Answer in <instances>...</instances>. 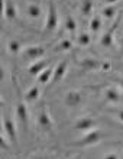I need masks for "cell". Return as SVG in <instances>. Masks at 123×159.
Segmentation results:
<instances>
[{
    "instance_id": "1",
    "label": "cell",
    "mask_w": 123,
    "mask_h": 159,
    "mask_svg": "<svg viewBox=\"0 0 123 159\" xmlns=\"http://www.w3.org/2000/svg\"><path fill=\"white\" fill-rule=\"evenodd\" d=\"M58 28V9H57L55 2H49L48 4V13H47V20H45V30L48 34L55 32Z\"/></svg>"
},
{
    "instance_id": "2",
    "label": "cell",
    "mask_w": 123,
    "mask_h": 159,
    "mask_svg": "<svg viewBox=\"0 0 123 159\" xmlns=\"http://www.w3.org/2000/svg\"><path fill=\"white\" fill-rule=\"evenodd\" d=\"M103 138V133L100 130H90V132H85V134L83 138L75 142V146H81V148H87V146H93L96 143H98Z\"/></svg>"
},
{
    "instance_id": "3",
    "label": "cell",
    "mask_w": 123,
    "mask_h": 159,
    "mask_svg": "<svg viewBox=\"0 0 123 159\" xmlns=\"http://www.w3.org/2000/svg\"><path fill=\"white\" fill-rule=\"evenodd\" d=\"M38 126L41 129L47 130V132H51L54 129V121H52L51 114H49V111H48V109L45 106L41 107V110L38 113Z\"/></svg>"
},
{
    "instance_id": "4",
    "label": "cell",
    "mask_w": 123,
    "mask_h": 159,
    "mask_svg": "<svg viewBox=\"0 0 123 159\" xmlns=\"http://www.w3.org/2000/svg\"><path fill=\"white\" fill-rule=\"evenodd\" d=\"M2 123H3V129H4V134H6V138H7L10 142H17L16 123H15L10 117H3Z\"/></svg>"
},
{
    "instance_id": "5",
    "label": "cell",
    "mask_w": 123,
    "mask_h": 159,
    "mask_svg": "<svg viewBox=\"0 0 123 159\" xmlns=\"http://www.w3.org/2000/svg\"><path fill=\"white\" fill-rule=\"evenodd\" d=\"M96 126H97V121L93 117H81L74 123V129L80 132H90V130H94Z\"/></svg>"
},
{
    "instance_id": "6",
    "label": "cell",
    "mask_w": 123,
    "mask_h": 159,
    "mask_svg": "<svg viewBox=\"0 0 123 159\" xmlns=\"http://www.w3.org/2000/svg\"><path fill=\"white\" fill-rule=\"evenodd\" d=\"M67 70H68V62L65 59H64V61H60V62L57 64V67L54 68V74H52L51 85L60 83L61 80L65 77V74H67Z\"/></svg>"
},
{
    "instance_id": "7",
    "label": "cell",
    "mask_w": 123,
    "mask_h": 159,
    "mask_svg": "<svg viewBox=\"0 0 123 159\" xmlns=\"http://www.w3.org/2000/svg\"><path fill=\"white\" fill-rule=\"evenodd\" d=\"M83 101V94H81V91H78V90H71V91H68L67 94H65V97H64V103H65V106H68V107H75V106H78Z\"/></svg>"
},
{
    "instance_id": "8",
    "label": "cell",
    "mask_w": 123,
    "mask_h": 159,
    "mask_svg": "<svg viewBox=\"0 0 123 159\" xmlns=\"http://www.w3.org/2000/svg\"><path fill=\"white\" fill-rule=\"evenodd\" d=\"M16 117L19 120L22 126L28 125V120H29V111H28V107H26V103L25 101H19L16 106Z\"/></svg>"
},
{
    "instance_id": "9",
    "label": "cell",
    "mask_w": 123,
    "mask_h": 159,
    "mask_svg": "<svg viewBox=\"0 0 123 159\" xmlns=\"http://www.w3.org/2000/svg\"><path fill=\"white\" fill-rule=\"evenodd\" d=\"M3 15L9 22L15 20V19L17 17L16 4L13 3L12 0H3Z\"/></svg>"
},
{
    "instance_id": "10",
    "label": "cell",
    "mask_w": 123,
    "mask_h": 159,
    "mask_svg": "<svg viewBox=\"0 0 123 159\" xmlns=\"http://www.w3.org/2000/svg\"><path fill=\"white\" fill-rule=\"evenodd\" d=\"M45 55V48L43 46H29L23 51V57L26 58H30V59H41Z\"/></svg>"
},
{
    "instance_id": "11",
    "label": "cell",
    "mask_w": 123,
    "mask_h": 159,
    "mask_svg": "<svg viewBox=\"0 0 123 159\" xmlns=\"http://www.w3.org/2000/svg\"><path fill=\"white\" fill-rule=\"evenodd\" d=\"M80 67L85 71H98L102 70V61L94 58H84L80 61Z\"/></svg>"
},
{
    "instance_id": "12",
    "label": "cell",
    "mask_w": 123,
    "mask_h": 159,
    "mask_svg": "<svg viewBox=\"0 0 123 159\" xmlns=\"http://www.w3.org/2000/svg\"><path fill=\"white\" fill-rule=\"evenodd\" d=\"M103 96H104V98H106L109 103H113V104H116V103H119V101L122 100L117 87H107L106 90L103 91Z\"/></svg>"
},
{
    "instance_id": "13",
    "label": "cell",
    "mask_w": 123,
    "mask_h": 159,
    "mask_svg": "<svg viewBox=\"0 0 123 159\" xmlns=\"http://www.w3.org/2000/svg\"><path fill=\"white\" fill-rule=\"evenodd\" d=\"M45 68H48V61L47 59H36L32 65H30L29 68H28V71H29L30 75H34V77H38L41 72L45 70Z\"/></svg>"
},
{
    "instance_id": "14",
    "label": "cell",
    "mask_w": 123,
    "mask_h": 159,
    "mask_svg": "<svg viewBox=\"0 0 123 159\" xmlns=\"http://www.w3.org/2000/svg\"><path fill=\"white\" fill-rule=\"evenodd\" d=\"M41 96V88L39 85H32V87L26 91L25 94V101L26 103H35Z\"/></svg>"
},
{
    "instance_id": "15",
    "label": "cell",
    "mask_w": 123,
    "mask_h": 159,
    "mask_svg": "<svg viewBox=\"0 0 123 159\" xmlns=\"http://www.w3.org/2000/svg\"><path fill=\"white\" fill-rule=\"evenodd\" d=\"M113 30H115V28H112L110 30H107V32H104V34L102 35L100 45H102L103 48H110V46L113 45Z\"/></svg>"
},
{
    "instance_id": "16",
    "label": "cell",
    "mask_w": 123,
    "mask_h": 159,
    "mask_svg": "<svg viewBox=\"0 0 123 159\" xmlns=\"http://www.w3.org/2000/svg\"><path fill=\"white\" fill-rule=\"evenodd\" d=\"M26 13H28V16L30 19H38L41 16V6L36 3H30L28 4V7H26Z\"/></svg>"
},
{
    "instance_id": "17",
    "label": "cell",
    "mask_w": 123,
    "mask_h": 159,
    "mask_svg": "<svg viewBox=\"0 0 123 159\" xmlns=\"http://www.w3.org/2000/svg\"><path fill=\"white\" fill-rule=\"evenodd\" d=\"M52 74H54V68H45L36 78L41 84H48L52 80Z\"/></svg>"
},
{
    "instance_id": "18",
    "label": "cell",
    "mask_w": 123,
    "mask_h": 159,
    "mask_svg": "<svg viewBox=\"0 0 123 159\" xmlns=\"http://www.w3.org/2000/svg\"><path fill=\"white\" fill-rule=\"evenodd\" d=\"M64 25H65V29H67L68 32H71V34H75V30H77V23H75V20H74V17H72V16L67 15V16H65V22H64Z\"/></svg>"
},
{
    "instance_id": "19",
    "label": "cell",
    "mask_w": 123,
    "mask_h": 159,
    "mask_svg": "<svg viewBox=\"0 0 123 159\" xmlns=\"http://www.w3.org/2000/svg\"><path fill=\"white\" fill-rule=\"evenodd\" d=\"M100 29H102V19L98 16H94L90 20V32L91 34H97Z\"/></svg>"
},
{
    "instance_id": "20",
    "label": "cell",
    "mask_w": 123,
    "mask_h": 159,
    "mask_svg": "<svg viewBox=\"0 0 123 159\" xmlns=\"http://www.w3.org/2000/svg\"><path fill=\"white\" fill-rule=\"evenodd\" d=\"M91 43V36L90 34H80L78 38H77V45L78 46H89Z\"/></svg>"
},
{
    "instance_id": "21",
    "label": "cell",
    "mask_w": 123,
    "mask_h": 159,
    "mask_svg": "<svg viewBox=\"0 0 123 159\" xmlns=\"http://www.w3.org/2000/svg\"><path fill=\"white\" fill-rule=\"evenodd\" d=\"M81 12L84 16H90L93 12V0H84L81 4Z\"/></svg>"
},
{
    "instance_id": "22",
    "label": "cell",
    "mask_w": 123,
    "mask_h": 159,
    "mask_svg": "<svg viewBox=\"0 0 123 159\" xmlns=\"http://www.w3.org/2000/svg\"><path fill=\"white\" fill-rule=\"evenodd\" d=\"M7 49L12 55H17L20 52V43L17 41H15V39H12V41H9V43H7Z\"/></svg>"
},
{
    "instance_id": "23",
    "label": "cell",
    "mask_w": 123,
    "mask_h": 159,
    "mask_svg": "<svg viewBox=\"0 0 123 159\" xmlns=\"http://www.w3.org/2000/svg\"><path fill=\"white\" fill-rule=\"evenodd\" d=\"M57 49H58V51H62V52L72 49V42L70 41V39H62V41H61L60 43H58Z\"/></svg>"
},
{
    "instance_id": "24",
    "label": "cell",
    "mask_w": 123,
    "mask_h": 159,
    "mask_svg": "<svg viewBox=\"0 0 123 159\" xmlns=\"http://www.w3.org/2000/svg\"><path fill=\"white\" fill-rule=\"evenodd\" d=\"M102 15L106 17V19H113L116 15V9L113 7V6H106V7L102 10Z\"/></svg>"
},
{
    "instance_id": "25",
    "label": "cell",
    "mask_w": 123,
    "mask_h": 159,
    "mask_svg": "<svg viewBox=\"0 0 123 159\" xmlns=\"http://www.w3.org/2000/svg\"><path fill=\"white\" fill-rule=\"evenodd\" d=\"M110 68H112V64L109 62V61H103L102 62V70L103 71H109Z\"/></svg>"
},
{
    "instance_id": "26",
    "label": "cell",
    "mask_w": 123,
    "mask_h": 159,
    "mask_svg": "<svg viewBox=\"0 0 123 159\" xmlns=\"http://www.w3.org/2000/svg\"><path fill=\"white\" fill-rule=\"evenodd\" d=\"M0 145H2V149H9V143L4 140L3 134H2V138H0Z\"/></svg>"
},
{
    "instance_id": "27",
    "label": "cell",
    "mask_w": 123,
    "mask_h": 159,
    "mask_svg": "<svg viewBox=\"0 0 123 159\" xmlns=\"http://www.w3.org/2000/svg\"><path fill=\"white\" fill-rule=\"evenodd\" d=\"M115 81H116V84H117V87H119L120 90L123 91V75H122V77H119V78H116Z\"/></svg>"
},
{
    "instance_id": "28",
    "label": "cell",
    "mask_w": 123,
    "mask_h": 159,
    "mask_svg": "<svg viewBox=\"0 0 123 159\" xmlns=\"http://www.w3.org/2000/svg\"><path fill=\"white\" fill-rule=\"evenodd\" d=\"M103 159H119V155L117 153H109V155H106Z\"/></svg>"
},
{
    "instance_id": "29",
    "label": "cell",
    "mask_w": 123,
    "mask_h": 159,
    "mask_svg": "<svg viewBox=\"0 0 123 159\" xmlns=\"http://www.w3.org/2000/svg\"><path fill=\"white\" fill-rule=\"evenodd\" d=\"M116 117L119 119L120 121H123V110H117L116 111Z\"/></svg>"
},
{
    "instance_id": "30",
    "label": "cell",
    "mask_w": 123,
    "mask_h": 159,
    "mask_svg": "<svg viewBox=\"0 0 123 159\" xmlns=\"http://www.w3.org/2000/svg\"><path fill=\"white\" fill-rule=\"evenodd\" d=\"M104 2H106V4H109V6H113V4L117 3L119 0H104Z\"/></svg>"
},
{
    "instance_id": "31",
    "label": "cell",
    "mask_w": 123,
    "mask_h": 159,
    "mask_svg": "<svg viewBox=\"0 0 123 159\" xmlns=\"http://www.w3.org/2000/svg\"><path fill=\"white\" fill-rule=\"evenodd\" d=\"M120 46H122V48H123V36H122V38H120Z\"/></svg>"
},
{
    "instance_id": "32",
    "label": "cell",
    "mask_w": 123,
    "mask_h": 159,
    "mask_svg": "<svg viewBox=\"0 0 123 159\" xmlns=\"http://www.w3.org/2000/svg\"><path fill=\"white\" fill-rule=\"evenodd\" d=\"M71 159H80V158H71Z\"/></svg>"
}]
</instances>
